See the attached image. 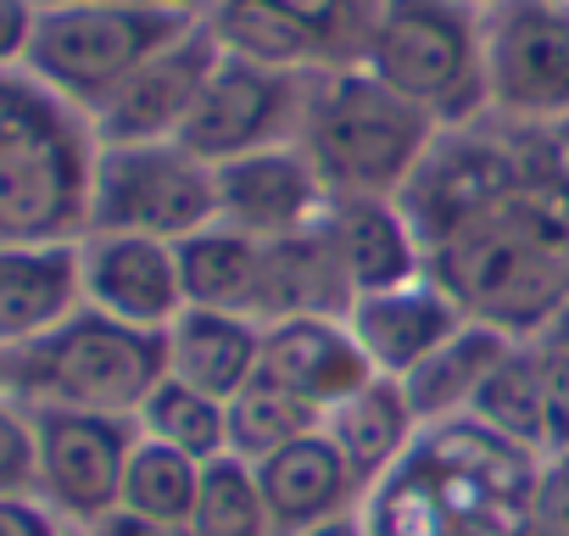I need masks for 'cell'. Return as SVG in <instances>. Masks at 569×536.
<instances>
[{
    "label": "cell",
    "mask_w": 569,
    "mask_h": 536,
    "mask_svg": "<svg viewBox=\"0 0 569 536\" xmlns=\"http://www.w3.org/2000/svg\"><path fill=\"white\" fill-rule=\"evenodd\" d=\"M425 275L463 319L502 336H541L569 302V162L552 129H525L491 196L425 240Z\"/></svg>",
    "instance_id": "cell-1"
},
{
    "label": "cell",
    "mask_w": 569,
    "mask_h": 536,
    "mask_svg": "<svg viewBox=\"0 0 569 536\" xmlns=\"http://www.w3.org/2000/svg\"><path fill=\"white\" fill-rule=\"evenodd\" d=\"M547 458L502 441L480 419L425 425L408 458L369 486V536H536Z\"/></svg>",
    "instance_id": "cell-2"
},
{
    "label": "cell",
    "mask_w": 569,
    "mask_h": 536,
    "mask_svg": "<svg viewBox=\"0 0 569 536\" xmlns=\"http://www.w3.org/2000/svg\"><path fill=\"white\" fill-rule=\"evenodd\" d=\"M96 157L90 118L34 79L0 123V246L84 240Z\"/></svg>",
    "instance_id": "cell-3"
},
{
    "label": "cell",
    "mask_w": 569,
    "mask_h": 536,
    "mask_svg": "<svg viewBox=\"0 0 569 536\" xmlns=\"http://www.w3.org/2000/svg\"><path fill=\"white\" fill-rule=\"evenodd\" d=\"M441 123L386 90L363 62L313 73L297 146L330 196H402L430 157Z\"/></svg>",
    "instance_id": "cell-4"
},
{
    "label": "cell",
    "mask_w": 569,
    "mask_h": 536,
    "mask_svg": "<svg viewBox=\"0 0 569 536\" xmlns=\"http://www.w3.org/2000/svg\"><path fill=\"white\" fill-rule=\"evenodd\" d=\"M358 62L441 129L491 118L486 7H475V0H380Z\"/></svg>",
    "instance_id": "cell-5"
},
{
    "label": "cell",
    "mask_w": 569,
    "mask_h": 536,
    "mask_svg": "<svg viewBox=\"0 0 569 536\" xmlns=\"http://www.w3.org/2000/svg\"><path fill=\"white\" fill-rule=\"evenodd\" d=\"M168 375V341L96 308H79L51 336L0 353V380L34 408H84L134 419Z\"/></svg>",
    "instance_id": "cell-6"
},
{
    "label": "cell",
    "mask_w": 569,
    "mask_h": 536,
    "mask_svg": "<svg viewBox=\"0 0 569 536\" xmlns=\"http://www.w3.org/2000/svg\"><path fill=\"white\" fill-rule=\"evenodd\" d=\"M201 12H140V7H40L29 34V73L79 107L84 118L162 46H173Z\"/></svg>",
    "instance_id": "cell-7"
},
{
    "label": "cell",
    "mask_w": 569,
    "mask_h": 536,
    "mask_svg": "<svg viewBox=\"0 0 569 536\" xmlns=\"http://www.w3.org/2000/svg\"><path fill=\"white\" fill-rule=\"evenodd\" d=\"M207 224H218L212 162H201L179 140L101 146L90 190V235H151L179 246Z\"/></svg>",
    "instance_id": "cell-8"
},
{
    "label": "cell",
    "mask_w": 569,
    "mask_h": 536,
    "mask_svg": "<svg viewBox=\"0 0 569 536\" xmlns=\"http://www.w3.org/2000/svg\"><path fill=\"white\" fill-rule=\"evenodd\" d=\"M486 107L519 129L569 123V0L486 7Z\"/></svg>",
    "instance_id": "cell-9"
},
{
    "label": "cell",
    "mask_w": 569,
    "mask_h": 536,
    "mask_svg": "<svg viewBox=\"0 0 569 536\" xmlns=\"http://www.w3.org/2000/svg\"><path fill=\"white\" fill-rule=\"evenodd\" d=\"M313 73H284L246 57H218L190 123L179 129V146L201 162H234L268 146H291L302 135Z\"/></svg>",
    "instance_id": "cell-10"
},
{
    "label": "cell",
    "mask_w": 569,
    "mask_h": 536,
    "mask_svg": "<svg viewBox=\"0 0 569 536\" xmlns=\"http://www.w3.org/2000/svg\"><path fill=\"white\" fill-rule=\"evenodd\" d=\"M34 486L46 492V508L96 525L123 497V469L140 441L134 419L118 414H84V408H34Z\"/></svg>",
    "instance_id": "cell-11"
},
{
    "label": "cell",
    "mask_w": 569,
    "mask_h": 536,
    "mask_svg": "<svg viewBox=\"0 0 569 536\" xmlns=\"http://www.w3.org/2000/svg\"><path fill=\"white\" fill-rule=\"evenodd\" d=\"M223 46L212 40L207 18H196L173 46H162L146 68H134L96 112L90 129L101 146H151V140H179V129L190 123L212 68H218Z\"/></svg>",
    "instance_id": "cell-12"
},
{
    "label": "cell",
    "mask_w": 569,
    "mask_h": 536,
    "mask_svg": "<svg viewBox=\"0 0 569 536\" xmlns=\"http://www.w3.org/2000/svg\"><path fill=\"white\" fill-rule=\"evenodd\" d=\"M212 179H218V224H229L251 240L308 235L330 207V190L297 140L218 162Z\"/></svg>",
    "instance_id": "cell-13"
},
{
    "label": "cell",
    "mask_w": 569,
    "mask_h": 536,
    "mask_svg": "<svg viewBox=\"0 0 569 536\" xmlns=\"http://www.w3.org/2000/svg\"><path fill=\"white\" fill-rule=\"evenodd\" d=\"M84 308L134 330H168L184 314L179 251L151 235H84Z\"/></svg>",
    "instance_id": "cell-14"
},
{
    "label": "cell",
    "mask_w": 569,
    "mask_h": 536,
    "mask_svg": "<svg viewBox=\"0 0 569 536\" xmlns=\"http://www.w3.org/2000/svg\"><path fill=\"white\" fill-rule=\"evenodd\" d=\"M319 235L352 297L391 291L425 275V240L397 196H330Z\"/></svg>",
    "instance_id": "cell-15"
},
{
    "label": "cell",
    "mask_w": 569,
    "mask_h": 536,
    "mask_svg": "<svg viewBox=\"0 0 569 536\" xmlns=\"http://www.w3.org/2000/svg\"><path fill=\"white\" fill-rule=\"evenodd\" d=\"M347 330H352V341L363 347V358H369L375 375L408 380L441 341H452V336L463 330V308H458L430 275H419V280H408V286L352 297Z\"/></svg>",
    "instance_id": "cell-16"
},
{
    "label": "cell",
    "mask_w": 569,
    "mask_h": 536,
    "mask_svg": "<svg viewBox=\"0 0 569 536\" xmlns=\"http://www.w3.org/2000/svg\"><path fill=\"white\" fill-rule=\"evenodd\" d=\"M262 380L284 386L291 397H302L308 408L330 414L336 403H347L358 386L375 380L363 347L352 341L347 319H284V325H262Z\"/></svg>",
    "instance_id": "cell-17"
},
{
    "label": "cell",
    "mask_w": 569,
    "mask_h": 536,
    "mask_svg": "<svg viewBox=\"0 0 569 536\" xmlns=\"http://www.w3.org/2000/svg\"><path fill=\"white\" fill-rule=\"evenodd\" d=\"M251 469H257V492H262V508L273 519V536H297V530H313L325 519L363 508V486L325 430L279 447L273 458H262Z\"/></svg>",
    "instance_id": "cell-18"
},
{
    "label": "cell",
    "mask_w": 569,
    "mask_h": 536,
    "mask_svg": "<svg viewBox=\"0 0 569 536\" xmlns=\"http://www.w3.org/2000/svg\"><path fill=\"white\" fill-rule=\"evenodd\" d=\"M79 308H84L79 240L0 246V353H18V347L51 336Z\"/></svg>",
    "instance_id": "cell-19"
},
{
    "label": "cell",
    "mask_w": 569,
    "mask_h": 536,
    "mask_svg": "<svg viewBox=\"0 0 569 536\" xmlns=\"http://www.w3.org/2000/svg\"><path fill=\"white\" fill-rule=\"evenodd\" d=\"M168 375L229 403L240 397L257 369H262V325L246 314H218V308H184L168 330Z\"/></svg>",
    "instance_id": "cell-20"
},
{
    "label": "cell",
    "mask_w": 569,
    "mask_h": 536,
    "mask_svg": "<svg viewBox=\"0 0 569 536\" xmlns=\"http://www.w3.org/2000/svg\"><path fill=\"white\" fill-rule=\"evenodd\" d=\"M419 430L425 425H419L402 380H386V375H375L369 386H358L347 403H336L325 414V436L341 447V458L358 475L363 497H369V486H380L408 458V447L419 441Z\"/></svg>",
    "instance_id": "cell-21"
},
{
    "label": "cell",
    "mask_w": 569,
    "mask_h": 536,
    "mask_svg": "<svg viewBox=\"0 0 569 536\" xmlns=\"http://www.w3.org/2000/svg\"><path fill=\"white\" fill-rule=\"evenodd\" d=\"M352 291L341 280V268L319 235V224L308 235H284V240H262V280H257V302L251 319L257 325H284V319H347Z\"/></svg>",
    "instance_id": "cell-22"
},
{
    "label": "cell",
    "mask_w": 569,
    "mask_h": 536,
    "mask_svg": "<svg viewBox=\"0 0 569 536\" xmlns=\"http://www.w3.org/2000/svg\"><path fill=\"white\" fill-rule=\"evenodd\" d=\"M519 336H502V330H491V325H475V319H463V330L452 336V341H441L408 380H402V391H408V403H413V414H419V425H441V419H463L469 408H475V397H480V386H486V375L508 358V347H513Z\"/></svg>",
    "instance_id": "cell-23"
},
{
    "label": "cell",
    "mask_w": 569,
    "mask_h": 536,
    "mask_svg": "<svg viewBox=\"0 0 569 536\" xmlns=\"http://www.w3.org/2000/svg\"><path fill=\"white\" fill-rule=\"evenodd\" d=\"M179 280H184V308H218V314H246L257 302V280H262V240L229 229V224H207L201 235L179 240Z\"/></svg>",
    "instance_id": "cell-24"
},
{
    "label": "cell",
    "mask_w": 569,
    "mask_h": 536,
    "mask_svg": "<svg viewBox=\"0 0 569 536\" xmlns=\"http://www.w3.org/2000/svg\"><path fill=\"white\" fill-rule=\"evenodd\" d=\"M212 40L223 46V57H246L262 68H284V73H325V51L319 40L291 23L273 0H207L201 7Z\"/></svg>",
    "instance_id": "cell-25"
},
{
    "label": "cell",
    "mask_w": 569,
    "mask_h": 536,
    "mask_svg": "<svg viewBox=\"0 0 569 536\" xmlns=\"http://www.w3.org/2000/svg\"><path fill=\"white\" fill-rule=\"evenodd\" d=\"M134 430L184 453V458H196V464L229 458V403H218V397H207V391H196L173 375H162V386L140 403Z\"/></svg>",
    "instance_id": "cell-26"
},
{
    "label": "cell",
    "mask_w": 569,
    "mask_h": 536,
    "mask_svg": "<svg viewBox=\"0 0 569 536\" xmlns=\"http://www.w3.org/2000/svg\"><path fill=\"white\" fill-rule=\"evenodd\" d=\"M469 419L497 430L502 441L547 458V414H541V369H536V341H513L508 358L486 375Z\"/></svg>",
    "instance_id": "cell-27"
},
{
    "label": "cell",
    "mask_w": 569,
    "mask_h": 536,
    "mask_svg": "<svg viewBox=\"0 0 569 536\" xmlns=\"http://www.w3.org/2000/svg\"><path fill=\"white\" fill-rule=\"evenodd\" d=\"M313 430H325V414L262 375L240 397H229V458H240V464H262Z\"/></svg>",
    "instance_id": "cell-28"
},
{
    "label": "cell",
    "mask_w": 569,
    "mask_h": 536,
    "mask_svg": "<svg viewBox=\"0 0 569 536\" xmlns=\"http://www.w3.org/2000/svg\"><path fill=\"white\" fill-rule=\"evenodd\" d=\"M201 469L207 464L140 436L134 453H129V469H123L118 508H129L140 519H157V525H184L190 530V514H196V497H201Z\"/></svg>",
    "instance_id": "cell-29"
},
{
    "label": "cell",
    "mask_w": 569,
    "mask_h": 536,
    "mask_svg": "<svg viewBox=\"0 0 569 536\" xmlns=\"http://www.w3.org/2000/svg\"><path fill=\"white\" fill-rule=\"evenodd\" d=\"M190 536H273V519L257 492V469L240 458H218L201 469V497L190 514Z\"/></svg>",
    "instance_id": "cell-30"
},
{
    "label": "cell",
    "mask_w": 569,
    "mask_h": 536,
    "mask_svg": "<svg viewBox=\"0 0 569 536\" xmlns=\"http://www.w3.org/2000/svg\"><path fill=\"white\" fill-rule=\"evenodd\" d=\"M273 7L319 40L330 68H352L363 57V40L375 29L380 0H273Z\"/></svg>",
    "instance_id": "cell-31"
},
{
    "label": "cell",
    "mask_w": 569,
    "mask_h": 536,
    "mask_svg": "<svg viewBox=\"0 0 569 536\" xmlns=\"http://www.w3.org/2000/svg\"><path fill=\"white\" fill-rule=\"evenodd\" d=\"M536 341V369H541V414H547V458L569 453V353L530 336Z\"/></svg>",
    "instance_id": "cell-32"
},
{
    "label": "cell",
    "mask_w": 569,
    "mask_h": 536,
    "mask_svg": "<svg viewBox=\"0 0 569 536\" xmlns=\"http://www.w3.org/2000/svg\"><path fill=\"white\" fill-rule=\"evenodd\" d=\"M34 486V419L0 403V497Z\"/></svg>",
    "instance_id": "cell-33"
},
{
    "label": "cell",
    "mask_w": 569,
    "mask_h": 536,
    "mask_svg": "<svg viewBox=\"0 0 569 536\" xmlns=\"http://www.w3.org/2000/svg\"><path fill=\"white\" fill-rule=\"evenodd\" d=\"M0 536H62V525L46 503H29L23 492H12L0 497Z\"/></svg>",
    "instance_id": "cell-34"
},
{
    "label": "cell",
    "mask_w": 569,
    "mask_h": 536,
    "mask_svg": "<svg viewBox=\"0 0 569 536\" xmlns=\"http://www.w3.org/2000/svg\"><path fill=\"white\" fill-rule=\"evenodd\" d=\"M34 34V0H0V62L23 57Z\"/></svg>",
    "instance_id": "cell-35"
},
{
    "label": "cell",
    "mask_w": 569,
    "mask_h": 536,
    "mask_svg": "<svg viewBox=\"0 0 569 536\" xmlns=\"http://www.w3.org/2000/svg\"><path fill=\"white\" fill-rule=\"evenodd\" d=\"M84 536H190L184 525H157V519H140L129 508H112L107 519H96Z\"/></svg>",
    "instance_id": "cell-36"
},
{
    "label": "cell",
    "mask_w": 569,
    "mask_h": 536,
    "mask_svg": "<svg viewBox=\"0 0 569 536\" xmlns=\"http://www.w3.org/2000/svg\"><path fill=\"white\" fill-rule=\"evenodd\" d=\"M46 7H140V12H201L207 0H46Z\"/></svg>",
    "instance_id": "cell-37"
},
{
    "label": "cell",
    "mask_w": 569,
    "mask_h": 536,
    "mask_svg": "<svg viewBox=\"0 0 569 536\" xmlns=\"http://www.w3.org/2000/svg\"><path fill=\"white\" fill-rule=\"evenodd\" d=\"M297 536H369V525H363V508H358V514L325 519V525H313V530H297Z\"/></svg>",
    "instance_id": "cell-38"
},
{
    "label": "cell",
    "mask_w": 569,
    "mask_h": 536,
    "mask_svg": "<svg viewBox=\"0 0 569 536\" xmlns=\"http://www.w3.org/2000/svg\"><path fill=\"white\" fill-rule=\"evenodd\" d=\"M541 341H552V347H563V353H569V302H563V308H558V319L541 330Z\"/></svg>",
    "instance_id": "cell-39"
},
{
    "label": "cell",
    "mask_w": 569,
    "mask_h": 536,
    "mask_svg": "<svg viewBox=\"0 0 569 536\" xmlns=\"http://www.w3.org/2000/svg\"><path fill=\"white\" fill-rule=\"evenodd\" d=\"M475 7H491V0H475Z\"/></svg>",
    "instance_id": "cell-40"
}]
</instances>
